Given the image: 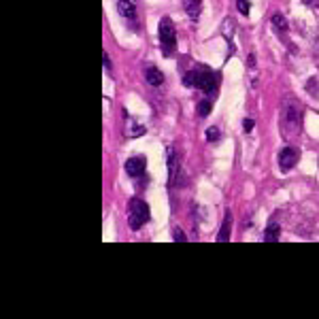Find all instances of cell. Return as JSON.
Masks as SVG:
<instances>
[{
	"mask_svg": "<svg viewBox=\"0 0 319 319\" xmlns=\"http://www.w3.org/2000/svg\"><path fill=\"white\" fill-rule=\"evenodd\" d=\"M149 221V207L145 200L141 198H132L130 200V215H128V223L132 230H139L143 223Z\"/></svg>",
	"mask_w": 319,
	"mask_h": 319,
	"instance_id": "cell-1",
	"label": "cell"
},
{
	"mask_svg": "<svg viewBox=\"0 0 319 319\" xmlns=\"http://www.w3.org/2000/svg\"><path fill=\"white\" fill-rule=\"evenodd\" d=\"M198 75L200 73H188L183 77V83L188 85V87H194V85H198Z\"/></svg>",
	"mask_w": 319,
	"mask_h": 319,
	"instance_id": "cell-13",
	"label": "cell"
},
{
	"mask_svg": "<svg viewBox=\"0 0 319 319\" xmlns=\"http://www.w3.org/2000/svg\"><path fill=\"white\" fill-rule=\"evenodd\" d=\"M200 9H202L200 0H188V3H185V11H188V15L192 19H198L200 17Z\"/></svg>",
	"mask_w": 319,
	"mask_h": 319,
	"instance_id": "cell-11",
	"label": "cell"
},
{
	"mask_svg": "<svg viewBox=\"0 0 319 319\" xmlns=\"http://www.w3.org/2000/svg\"><path fill=\"white\" fill-rule=\"evenodd\" d=\"M168 164H170V179H174V168H177V156H174V149L168 147Z\"/></svg>",
	"mask_w": 319,
	"mask_h": 319,
	"instance_id": "cell-14",
	"label": "cell"
},
{
	"mask_svg": "<svg viewBox=\"0 0 319 319\" xmlns=\"http://www.w3.org/2000/svg\"><path fill=\"white\" fill-rule=\"evenodd\" d=\"M219 139V130L217 128H209L207 130V141H217Z\"/></svg>",
	"mask_w": 319,
	"mask_h": 319,
	"instance_id": "cell-17",
	"label": "cell"
},
{
	"mask_svg": "<svg viewBox=\"0 0 319 319\" xmlns=\"http://www.w3.org/2000/svg\"><path fill=\"white\" fill-rule=\"evenodd\" d=\"M296 162H298V151H296L294 147H285V149H281V153H279V168H281L283 172L292 170Z\"/></svg>",
	"mask_w": 319,
	"mask_h": 319,
	"instance_id": "cell-4",
	"label": "cell"
},
{
	"mask_svg": "<svg viewBox=\"0 0 319 319\" xmlns=\"http://www.w3.org/2000/svg\"><path fill=\"white\" fill-rule=\"evenodd\" d=\"M196 113L200 117H207L209 113H211V102L209 100H200L198 105H196Z\"/></svg>",
	"mask_w": 319,
	"mask_h": 319,
	"instance_id": "cell-12",
	"label": "cell"
},
{
	"mask_svg": "<svg viewBox=\"0 0 319 319\" xmlns=\"http://www.w3.org/2000/svg\"><path fill=\"white\" fill-rule=\"evenodd\" d=\"M145 166H147V160L143 156H134L126 162V172L130 177H141V174L145 172Z\"/></svg>",
	"mask_w": 319,
	"mask_h": 319,
	"instance_id": "cell-5",
	"label": "cell"
},
{
	"mask_svg": "<svg viewBox=\"0 0 319 319\" xmlns=\"http://www.w3.org/2000/svg\"><path fill=\"white\" fill-rule=\"evenodd\" d=\"M196 87H200L202 92H207V94H211V92H213V87H215L213 75H209V73L198 75V85H196Z\"/></svg>",
	"mask_w": 319,
	"mask_h": 319,
	"instance_id": "cell-8",
	"label": "cell"
},
{
	"mask_svg": "<svg viewBox=\"0 0 319 319\" xmlns=\"http://www.w3.org/2000/svg\"><path fill=\"white\" fill-rule=\"evenodd\" d=\"M236 7H239V11H241L243 15H247V13H249V9H251L249 0H239V3H236Z\"/></svg>",
	"mask_w": 319,
	"mask_h": 319,
	"instance_id": "cell-16",
	"label": "cell"
},
{
	"mask_svg": "<svg viewBox=\"0 0 319 319\" xmlns=\"http://www.w3.org/2000/svg\"><path fill=\"white\" fill-rule=\"evenodd\" d=\"M283 126H292L294 134H298V132H300V109H298V105H294L292 100H287V102H285Z\"/></svg>",
	"mask_w": 319,
	"mask_h": 319,
	"instance_id": "cell-3",
	"label": "cell"
},
{
	"mask_svg": "<svg viewBox=\"0 0 319 319\" xmlns=\"http://www.w3.org/2000/svg\"><path fill=\"white\" fill-rule=\"evenodd\" d=\"M279 236H281V228H279V223H270L268 228H266L264 241H266V243H277V241H279Z\"/></svg>",
	"mask_w": 319,
	"mask_h": 319,
	"instance_id": "cell-9",
	"label": "cell"
},
{
	"mask_svg": "<svg viewBox=\"0 0 319 319\" xmlns=\"http://www.w3.org/2000/svg\"><path fill=\"white\" fill-rule=\"evenodd\" d=\"M102 62H105V68L111 70V60H109V54H102Z\"/></svg>",
	"mask_w": 319,
	"mask_h": 319,
	"instance_id": "cell-20",
	"label": "cell"
},
{
	"mask_svg": "<svg viewBox=\"0 0 319 319\" xmlns=\"http://www.w3.org/2000/svg\"><path fill=\"white\" fill-rule=\"evenodd\" d=\"M158 34H160V43H162L164 56H170L174 45H177V32H174V26H172V22H170L168 17H164L162 22H160Z\"/></svg>",
	"mask_w": 319,
	"mask_h": 319,
	"instance_id": "cell-2",
	"label": "cell"
},
{
	"mask_svg": "<svg viewBox=\"0 0 319 319\" xmlns=\"http://www.w3.org/2000/svg\"><path fill=\"white\" fill-rule=\"evenodd\" d=\"M230 228H232V215H230V211H228V213H225V217H223L221 230H219V234H217V241H219V243L230 241Z\"/></svg>",
	"mask_w": 319,
	"mask_h": 319,
	"instance_id": "cell-6",
	"label": "cell"
},
{
	"mask_svg": "<svg viewBox=\"0 0 319 319\" xmlns=\"http://www.w3.org/2000/svg\"><path fill=\"white\" fill-rule=\"evenodd\" d=\"M272 24L279 28V30H287V19H285L283 15H279V13L272 15Z\"/></svg>",
	"mask_w": 319,
	"mask_h": 319,
	"instance_id": "cell-15",
	"label": "cell"
},
{
	"mask_svg": "<svg viewBox=\"0 0 319 319\" xmlns=\"http://www.w3.org/2000/svg\"><path fill=\"white\" fill-rule=\"evenodd\" d=\"M145 79H147V83H149V85H162V83H164V75H162V70L153 68V66L145 70Z\"/></svg>",
	"mask_w": 319,
	"mask_h": 319,
	"instance_id": "cell-7",
	"label": "cell"
},
{
	"mask_svg": "<svg viewBox=\"0 0 319 319\" xmlns=\"http://www.w3.org/2000/svg\"><path fill=\"white\" fill-rule=\"evenodd\" d=\"M253 126H255V123H253V119H245V121H243V128H245V132H251V130H253Z\"/></svg>",
	"mask_w": 319,
	"mask_h": 319,
	"instance_id": "cell-19",
	"label": "cell"
},
{
	"mask_svg": "<svg viewBox=\"0 0 319 319\" xmlns=\"http://www.w3.org/2000/svg\"><path fill=\"white\" fill-rule=\"evenodd\" d=\"M117 11H119L121 17H134V5H132L130 0H119Z\"/></svg>",
	"mask_w": 319,
	"mask_h": 319,
	"instance_id": "cell-10",
	"label": "cell"
},
{
	"mask_svg": "<svg viewBox=\"0 0 319 319\" xmlns=\"http://www.w3.org/2000/svg\"><path fill=\"white\" fill-rule=\"evenodd\" d=\"M172 239L177 241V243H185V241H188V239H185V234H183L179 228H174V232H172Z\"/></svg>",
	"mask_w": 319,
	"mask_h": 319,
	"instance_id": "cell-18",
	"label": "cell"
}]
</instances>
